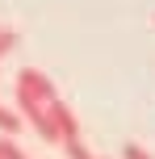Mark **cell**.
<instances>
[{
    "mask_svg": "<svg viewBox=\"0 0 155 159\" xmlns=\"http://www.w3.org/2000/svg\"><path fill=\"white\" fill-rule=\"evenodd\" d=\"M55 96H59L55 80L46 71H38V67H21V71H17V113H21V121L42 143H59L55 121H50V113H46V105L55 101Z\"/></svg>",
    "mask_w": 155,
    "mask_h": 159,
    "instance_id": "obj_1",
    "label": "cell"
},
{
    "mask_svg": "<svg viewBox=\"0 0 155 159\" xmlns=\"http://www.w3.org/2000/svg\"><path fill=\"white\" fill-rule=\"evenodd\" d=\"M46 113H50V121H55V134H59V147L63 143H71V138H80V117H75V109L67 101H50L46 105Z\"/></svg>",
    "mask_w": 155,
    "mask_h": 159,
    "instance_id": "obj_2",
    "label": "cell"
},
{
    "mask_svg": "<svg viewBox=\"0 0 155 159\" xmlns=\"http://www.w3.org/2000/svg\"><path fill=\"white\" fill-rule=\"evenodd\" d=\"M21 126H25V121H21V113H17V109H8V105L0 101V134H4V138H17V134H21Z\"/></svg>",
    "mask_w": 155,
    "mask_h": 159,
    "instance_id": "obj_3",
    "label": "cell"
},
{
    "mask_svg": "<svg viewBox=\"0 0 155 159\" xmlns=\"http://www.w3.org/2000/svg\"><path fill=\"white\" fill-rule=\"evenodd\" d=\"M0 159H30V155L17 147V138H4V134H0Z\"/></svg>",
    "mask_w": 155,
    "mask_h": 159,
    "instance_id": "obj_4",
    "label": "cell"
},
{
    "mask_svg": "<svg viewBox=\"0 0 155 159\" xmlns=\"http://www.w3.org/2000/svg\"><path fill=\"white\" fill-rule=\"evenodd\" d=\"M63 151L71 155V159H97V155L88 151V147H84V138H71V143H63Z\"/></svg>",
    "mask_w": 155,
    "mask_h": 159,
    "instance_id": "obj_5",
    "label": "cell"
},
{
    "mask_svg": "<svg viewBox=\"0 0 155 159\" xmlns=\"http://www.w3.org/2000/svg\"><path fill=\"white\" fill-rule=\"evenodd\" d=\"M13 46H17V30L0 25V59H4V55H13Z\"/></svg>",
    "mask_w": 155,
    "mask_h": 159,
    "instance_id": "obj_6",
    "label": "cell"
},
{
    "mask_svg": "<svg viewBox=\"0 0 155 159\" xmlns=\"http://www.w3.org/2000/svg\"><path fill=\"white\" fill-rule=\"evenodd\" d=\"M122 159H155V155L147 151V147H139V143H126L122 147Z\"/></svg>",
    "mask_w": 155,
    "mask_h": 159,
    "instance_id": "obj_7",
    "label": "cell"
}]
</instances>
